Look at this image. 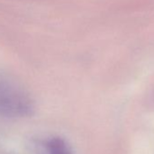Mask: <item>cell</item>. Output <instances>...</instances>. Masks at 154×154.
<instances>
[{"label":"cell","mask_w":154,"mask_h":154,"mask_svg":"<svg viewBox=\"0 0 154 154\" xmlns=\"http://www.w3.org/2000/svg\"><path fill=\"white\" fill-rule=\"evenodd\" d=\"M33 112V101L23 90L0 80V117H27Z\"/></svg>","instance_id":"1"},{"label":"cell","mask_w":154,"mask_h":154,"mask_svg":"<svg viewBox=\"0 0 154 154\" xmlns=\"http://www.w3.org/2000/svg\"><path fill=\"white\" fill-rule=\"evenodd\" d=\"M48 154H71L66 143L60 138H53L47 143Z\"/></svg>","instance_id":"2"}]
</instances>
